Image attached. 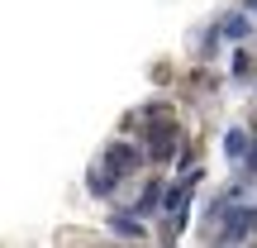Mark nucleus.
Wrapping results in <instances>:
<instances>
[{"label":"nucleus","mask_w":257,"mask_h":248,"mask_svg":"<svg viewBox=\"0 0 257 248\" xmlns=\"http://www.w3.org/2000/svg\"><path fill=\"white\" fill-rule=\"evenodd\" d=\"M224 234H229V239H243V234H257V210H252V205H238V210L229 215V224H224Z\"/></svg>","instance_id":"1"},{"label":"nucleus","mask_w":257,"mask_h":248,"mask_svg":"<svg viewBox=\"0 0 257 248\" xmlns=\"http://www.w3.org/2000/svg\"><path fill=\"white\" fill-rule=\"evenodd\" d=\"M105 157H110V167H114V172H128V167L138 162V153H134V148H128V143H114V148H110V153H105Z\"/></svg>","instance_id":"2"},{"label":"nucleus","mask_w":257,"mask_h":248,"mask_svg":"<svg viewBox=\"0 0 257 248\" xmlns=\"http://www.w3.org/2000/svg\"><path fill=\"white\" fill-rule=\"evenodd\" d=\"M248 15H229V19H224V34H229V38H243V34H248Z\"/></svg>","instance_id":"3"},{"label":"nucleus","mask_w":257,"mask_h":248,"mask_svg":"<svg viewBox=\"0 0 257 248\" xmlns=\"http://www.w3.org/2000/svg\"><path fill=\"white\" fill-rule=\"evenodd\" d=\"M114 234H128V239H138V234H143V224H134V220H124V215H114Z\"/></svg>","instance_id":"4"},{"label":"nucleus","mask_w":257,"mask_h":248,"mask_svg":"<svg viewBox=\"0 0 257 248\" xmlns=\"http://www.w3.org/2000/svg\"><path fill=\"white\" fill-rule=\"evenodd\" d=\"M110 186H114V177H110V172H95V177H91V191H100V196H105Z\"/></svg>","instance_id":"5"},{"label":"nucleus","mask_w":257,"mask_h":248,"mask_svg":"<svg viewBox=\"0 0 257 248\" xmlns=\"http://www.w3.org/2000/svg\"><path fill=\"white\" fill-rule=\"evenodd\" d=\"M224 148H229V157H243V134H238V129L229 134V143H224Z\"/></svg>","instance_id":"6"}]
</instances>
